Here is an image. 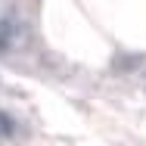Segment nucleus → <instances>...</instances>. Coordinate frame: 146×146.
I'll return each mask as SVG.
<instances>
[{"label": "nucleus", "instance_id": "f257e3e1", "mask_svg": "<svg viewBox=\"0 0 146 146\" xmlns=\"http://www.w3.org/2000/svg\"><path fill=\"white\" fill-rule=\"evenodd\" d=\"M16 131V124H13V118L6 115V112H0V134H13Z\"/></svg>", "mask_w": 146, "mask_h": 146}]
</instances>
